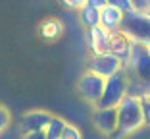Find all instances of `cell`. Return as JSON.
Returning <instances> with one entry per match:
<instances>
[{
    "label": "cell",
    "mask_w": 150,
    "mask_h": 139,
    "mask_svg": "<svg viewBox=\"0 0 150 139\" xmlns=\"http://www.w3.org/2000/svg\"><path fill=\"white\" fill-rule=\"evenodd\" d=\"M142 126H144L142 101L135 97H125L117 106V133L115 135H131Z\"/></svg>",
    "instance_id": "6da1fadb"
},
{
    "label": "cell",
    "mask_w": 150,
    "mask_h": 139,
    "mask_svg": "<svg viewBox=\"0 0 150 139\" xmlns=\"http://www.w3.org/2000/svg\"><path fill=\"white\" fill-rule=\"evenodd\" d=\"M127 81H139L150 87V52L146 46L135 45L131 46V54L123 62V70Z\"/></svg>",
    "instance_id": "7a4b0ae2"
},
{
    "label": "cell",
    "mask_w": 150,
    "mask_h": 139,
    "mask_svg": "<svg viewBox=\"0 0 150 139\" xmlns=\"http://www.w3.org/2000/svg\"><path fill=\"white\" fill-rule=\"evenodd\" d=\"M121 31L135 45H142L146 48L150 46V19L144 14H139V12L125 14L123 23H121Z\"/></svg>",
    "instance_id": "3957f363"
},
{
    "label": "cell",
    "mask_w": 150,
    "mask_h": 139,
    "mask_svg": "<svg viewBox=\"0 0 150 139\" xmlns=\"http://www.w3.org/2000/svg\"><path fill=\"white\" fill-rule=\"evenodd\" d=\"M125 97H127V77L123 72H119L114 77L106 79L104 93H102L96 108H117Z\"/></svg>",
    "instance_id": "277c9868"
},
{
    "label": "cell",
    "mask_w": 150,
    "mask_h": 139,
    "mask_svg": "<svg viewBox=\"0 0 150 139\" xmlns=\"http://www.w3.org/2000/svg\"><path fill=\"white\" fill-rule=\"evenodd\" d=\"M104 85H106V79H102L100 76L87 70V72L81 73L79 81H77V91L83 97V101H87L88 104H93L96 108L98 101H100L102 93H104Z\"/></svg>",
    "instance_id": "5b68a950"
},
{
    "label": "cell",
    "mask_w": 150,
    "mask_h": 139,
    "mask_svg": "<svg viewBox=\"0 0 150 139\" xmlns=\"http://www.w3.org/2000/svg\"><path fill=\"white\" fill-rule=\"evenodd\" d=\"M87 70L100 76L102 79H110L123 70V64L117 56L108 52V54H100V56H91L87 60Z\"/></svg>",
    "instance_id": "8992f818"
},
{
    "label": "cell",
    "mask_w": 150,
    "mask_h": 139,
    "mask_svg": "<svg viewBox=\"0 0 150 139\" xmlns=\"http://www.w3.org/2000/svg\"><path fill=\"white\" fill-rule=\"evenodd\" d=\"M50 120H52V114L46 112V110H29V112H25L21 116V120H19L21 135L44 131V128L48 126Z\"/></svg>",
    "instance_id": "52a82bcc"
},
{
    "label": "cell",
    "mask_w": 150,
    "mask_h": 139,
    "mask_svg": "<svg viewBox=\"0 0 150 139\" xmlns=\"http://www.w3.org/2000/svg\"><path fill=\"white\" fill-rule=\"evenodd\" d=\"M93 124L104 135L117 133V108H94Z\"/></svg>",
    "instance_id": "ba28073f"
},
{
    "label": "cell",
    "mask_w": 150,
    "mask_h": 139,
    "mask_svg": "<svg viewBox=\"0 0 150 139\" xmlns=\"http://www.w3.org/2000/svg\"><path fill=\"white\" fill-rule=\"evenodd\" d=\"M87 43H88V48H91V56L108 54L110 52V31H106L100 25L87 29Z\"/></svg>",
    "instance_id": "9c48e42d"
},
{
    "label": "cell",
    "mask_w": 150,
    "mask_h": 139,
    "mask_svg": "<svg viewBox=\"0 0 150 139\" xmlns=\"http://www.w3.org/2000/svg\"><path fill=\"white\" fill-rule=\"evenodd\" d=\"M121 23H123V12H119L108 0V4L100 10V27H104L110 33H115L121 31Z\"/></svg>",
    "instance_id": "30bf717a"
},
{
    "label": "cell",
    "mask_w": 150,
    "mask_h": 139,
    "mask_svg": "<svg viewBox=\"0 0 150 139\" xmlns=\"http://www.w3.org/2000/svg\"><path fill=\"white\" fill-rule=\"evenodd\" d=\"M131 39L125 35L123 31H115V33H110V54L117 56L121 60V64L129 58V54H131Z\"/></svg>",
    "instance_id": "8fae6325"
},
{
    "label": "cell",
    "mask_w": 150,
    "mask_h": 139,
    "mask_svg": "<svg viewBox=\"0 0 150 139\" xmlns=\"http://www.w3.org/2000/svg\"><path fill=\"white\" fill-rule=\"evenodd\" d=\"M64 35V23L56 18H46L39 25V37L46 43H54Z\"/></svg>",
    "instance_id": "7c38bea8"
},
{
    "label": "cell",
    "mask_w": 150,
    "mask_h": 139,
    "mask_svg": "<svg viewBox=\"0 0 150 139\" xmlns=\"http://www.w3.org/2000/svg\"><path fill=\"white\" fill-rule=\"evenodd\" d=\"M79 19L87 29H93V27L100 25V10L93 8V6L87 4V0H85V6L79 10Z\"/></svg>",
    "instance_id": "4fadbf2b"
},
{
    "label": "cell",
    "mask_w": 150,
    "mask_h": 139,
    "mask_svg": "<svg viewBox=\"0 0 150 139\" xmlns=\"http://www.w3.org/2000/svg\"><path fill=\"white\" fill-rule=\"evenodd\" d=\"M67 122L60 116H52V120L48 122V126L44 128V139H60L64 133V128H66Z\"/></svg>",
    "instance_id": "5bb4252c"
},
{
    "label": "cell",
    "mask_w": 150,
    "mask_h": 139,
    "mask_svg": "<svg viewBox=\"0 0 150 139\" xmlns=\"http://www.w3.org/2000/svg\"><path fill=\"white\" fill-rule=\"evenodd\" d=\"M10 124H12V112H10L8 106L0 104V135L10 128Z\"/></svg>",
    "instance_id": "9a60e30c"
},
{
    "label": "cell",
    "mask_w": 150,
    "mask_h": 139,
    "mask_svg": "<svg viewBox=\"0 0 150 139\" xmlns=\"http://www.w3.org/2000/svg\"><path fill=\"white\" fill-rule=\"evenodd\" d=\"M60 139H83V133H81V130L77 126H73V124H66L64 133H62Z\"/></svg>",
    "instance_id": "2e32d148"
},
{
    "label": "cell",
    "mask_w": 150,
    "mask_h": 139,
    "mask_svg": "<svg viewBox=\"0 0 150 139\" xmlns=\"http://www.w3.org/2000/svg\"><path fill=\"white\" fill-rule=\"evenodd\" d=\"M110 2L119 10V12H123V16L129 14V12H133V0H110Z\"/></svg>",
    "instance_id": "e0dca14e"
},
{
    "label": "cell",
    "mask_w": 150,
    "mask_h": 139,
    "mask_svg": "<svg viewBox=\"0 0 150 139\" xmlns=\"http://www.w3.org/2000/svg\"><path fill=\"white\" fill-rule=\"evenodd\" d=\"M62 4L67 10H81L85 6V0H64Z\"/></svg>",
    "instance_id": "ac0fdd59"
},
{
    "label": "cell",
    "mask_w": 150,
    "mask_h": 139,
    "mask_svg": "<svg viewBox=\"0 0 150 139\" xmlns=\"http://www.w3.org/2000/svg\"><path fill=\"white\" fill-rule=\"evenodd\" d=\"M142 120H144V126H150V104L146 101H142Z\"/></svg>",
    "instance_id": "d6986e66"
},
{
    "label": "cell",
    "mask_w": 150,
    "mask_h": 139,
    "mask_svg": "<svg viewBox=\"0 0 150 139\" xmlns=\"http://www.w3.org/2000/svg\"><path fill=\"white\" fill-rule=\"evenodd\" d=\"M87 4L93 6V8H96V10H102L104 6L108 4V0H87Z\"/></svg>",
    "instance_id": "ffe728a7"
},
{
    "label": "cell",
    "mask_w": 150,
    "mask_h": 139,
    "mask_svg": "<svg viewBox=\"0 0 150 139\" xmlns=\"http://www.w3.org/2000/svg\"><path fill=\"white\" fill-rule=\"evenodd\" d=\"M23 139H44V133H42V131H37V133H27V135H23Z\"/></svg>",
    "instance_id": "44dd1931"
},
{
    "label": "cell",
    "mask_w": 150,
    "mask_h": 139,
    "mask_svg": "<svg viewBox=\"0 0 150 139\" xmlns=\"http://www.w3.org/2000/svg\"><path fill=\"white\" fill-rule=\"evenodd\" d=\"M144 16L150 19V0H148V8H146V12H144Z\"/></svg>",
    "instance_id": "7402d4cb"
},
{
    "label": "cell",
    "mask_w": 150,
    "mask_h": 139,
    "mask_svg": "<svg viewBox=\"0 0 150 139\" xmlns=\"http://www.w3.org/2000/svg\"><path fill=\"white\" fill-rule=\"evenodd\" d=\"M144 101H146V103L150 104V91H148V95H146V97H144Z\"/></svg>",
    "instance_id": "603a6c76"
},
{
    "label": "cell",
    "mask_w": 150,
    "mask_h": 139,
    "mask_svg": "<svg viewBox=\"0 0 150 139\" xmlns=\"http://www.w3.org/2000/svg\"><path fill=\"white\" fill-rule=\"evenodd\" d=\"M148 52H150V46H148Z\"/></svg>",
    "instance_id": "cb8c5ba5"
}]
</instances>
